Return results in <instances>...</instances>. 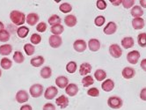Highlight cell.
<instances>
[{
  "mask_svg": "<svg viewBox=\"0 0 146 110\" xmlns=\"http://www.w3.org/2000/svg\"><path fill=\"white\" fill-rule=\"evenodd\" d=\"M26 19L27 16L25 15V13L22 12L17 11V10L12 11L11 13H10V19L16 26L21 27V25H24V23L26 22Z\"/></svg>",
  "mask_w": 146,
  "mask_h": 110,
  "instance_id": "1",
  "label": "cell"
},
{
  "mask_svg": "<svg viewBox=\"0 0 146 110\" xmlns=\"http://www.w3.org/2000/svg\"><path fill=\"white\" fill-rule=\"evenodd\" d=\"M108 105L113 109H119L122 107L123 101L118 96H111L108 99Z\"/></svg>",
  "mask_w": 146,
  "mask_h": 110,
  "instance_id": "2",
  "label": "cell"
},
{
  "mask_svg": "<svg viewBox=\"0 0 146 110\" xmlns=\"http://www.w3.org/2000/svg\"><path fill=\"white\" fill-rule=\"evenodd\" d=\"M29 92H30V95L33 98H39L43 93V86L40 84H35L33 85H31Z\"/></svg>",
  "mask_w": 146,
  "mask_h": 110,
  "instance_id": "3",
  "label": "cell"
},
{
  "mask_svg": "<svg viewBox=\"0 0 146 110\" xmlns=\"http://www.w3.org/2000/svg\"><path fill=\"white\" fill-rule=\"evenodd\" d=\"M49 46L53 48H58L62 44V39L60 35H50L48 38Z\"/></svg>",
  "mask_w": 146,
  "mask_h": 110,
  "instance_id": "4",
  "label": "cell"
},
{
  "mask_svg": "<svg viewBox=\"0 0 146 110\" xmlns=\"http://www.w3.org/2000/svg\"><path fill=\"white\" fill-rule=\"evenodd\" d=\"M109 53L113 58H120L122 56V49L118 44L113 43L109 47Z\"/></svg>",
  "mask_w": 146,
  "mask_h": 110,
  "instance_id": "5",
  "label": "cell"
},
{
  "mask_svg": "<svg viewBox=\"0 0 146 110\" xmlns=\"http://www.w3.org/2000/svg\"><path fill=\"white\" fill-rule=\"evenodd\" d=\"M87 48V44L86 42V41L82 39H78V40H76L73 43V48L75 49V50L78 53H82L84 52Z\"/></svg>",
  "mask_w": 146,
  "mask_h": 110,
  "instance_id": "6",
  "label": "cell"
},
{
  "mask_svg": "<svg viewBox=\"0 0 146 110\" xmlns=\"http://www.w3.org/2000/svg\"><path fill=\"white\" fill-rule=\"evenodd\" d=\"M140 53L137 50H132L127 54V60L128 62L131 64H137L140 59Z\"/></svg>",
  "mask_w": 146,
  "mask_h": 110,
  "instance_id": "7",
  "label": "cell"
},
{
  "mask_svg": "<svg viewBox=\"0 0 146 110\" xmlns=\"http://www.w3.org/2000/svg\"><path fill=\"white\" fill-rule=\"evenodd\" d=\"M15 99H16L17 102L22 104V103L27 102L29 99V94L27 93V91H25V90H20V91L17 92Z\"/></svg>",
  "mask_w": 146,
  "mask_h": 110,
  "instance_id": "8",
  "label": "cell"
},
{
  "mask_svg": "<svg viewBox=\"0 0 146 110\" xmlns=\"http://www.w3.org/2000/svg\"><path fill=\"white\" fill-rule=\"evenodd\" d=\"M57 93H58V89L56 86L51 85L46 89L45 93H44V97L46 99H52L56 98Z\"/></svg>",
  "mask_w": 146,
  "mask_h": 110,
  "instance_id": "9",
  "label": "cell"
},
{
  "mask_svg": "<svg viewBox=\"0 0 146 110\" xmlns=\"http://www.w3.org/2000/svg\"><path fill=\"white\" fill-rule=\"evenodd\" d=\"M117 30V25L115 22L113 21H110L108 23V25L104 27L103 29V32L105 34H108V35H111V34H113L114 33L116 32Z\"/></svg>",
  "mask_w": 146,
  "mask_h": 110,
  "instance_id": "10",
  "label": "cell"
},
{
  "mask_svg": "<svg viewBox=\"0 0 146 110\" xmlns=\"http://www.w3.org/2000/svg\"><path fill=\"white\" fill-rule=\"evenodd\" d=\"M69 99L65 95H60L58 98L56 99V104L62 109H64L69 106Z\"/></svg>",
  "mask_w": 146,
  "mask_h": 110,
  "instance_id": "11",
  "label": "cell"
},
{
  "mask_svg": "<svg viewBox=\"0 0 146 110\" xmlns=\"http://www.w3.org/2000/svg\"><path fill=\"white\" fill-rule=\"evenodd\" d=\"M39 19H40V16L37 13H29V14L27 15L26 22L28 25H30L31 27H32V26H35V25H37L38 24Z\"/></svg>",
  "mask_w": 146,
  "mask_h": 110,
  "instance_id": "12",
  "label": "cell"
},
{
  "mask_svg": "<svg viewBox=\"0 0 146 110\" xmlns=\"http://www.w3.org/2000/svg\"><path fill=\"white\" fill-rule=\"evenodd\" d=\"M100 42L99 41L98 39H95V38H93V39H90L89 40V42H88V48L92 52H96L98 50H100Z\"/></svg>",
  "mask_w": 146,
  "mask_h": 110,
  "instance_id": "13",
  "label": "cell"
},
{
  "mask_svg": "<svg viewBox=\"0 0 146 110\" xmlns=\"http://www.w3.org/2000/svg\"><path fill=\"white\" fill-rule=\"evenodd\" d=\"M56 85L59 88H66L69 85V79L65 76H59L56 78Z\"/></svg>",
  "mask_w": 146,
  "mask_h": 110,
  "instance_id": "14",
  "label": "cell"
},
{
  "mask_svg": "<svg viewBox=\"0 0 146 110\" xmlns=\"http://www.w3.org/2000/svg\"><path fill=\"white\" fill-rule=\"evenodd\" d=\"M101 88L103 91H105V92L113 91L114 88V82L113 81V79L108 78V79H106L105 81H103L101 84Z\"/></svg>",
  "mask_w": 146,
  "mask_h": 110,
  "instance_id": "15",
  "label": "cell"
},
{
  "mask_svg": "<svg viewBox=\"0 0 146 110\" xmlns=\"http://www.w3.org/2000/svg\"><path fill=\"white\" fill-rule=\"evenodd\" d=\"M65 92L67 95L70 97H74L78 93V86L76 84H69L68 86L65 88Z\"/></svg>",
  "mask_w": 146,
  "mask_h": 110,
  "instance_id": "16",
  "label": "cell"
},
{
  "mask_svg": "<svg viewBox=\"0 0 146 110\" xmlns=\"http://www.w3.org/2000/svg\"><path fill=\"white\" fill-rule=\"evenodd\" d=\"M92 72V65L88 63H83L80 64L79 67V74L81 76H87V74L91 73Z\"/></svg>",
  "mask_w": 146,
  "mask_h": 110,
  "instance_id": "17",
  "label": "cell"
},
{
  "mask_svg": "<svg viewBox=\"0 0 146 110\" xmlns=\"http://www.w3.org/2000/svg\"><path fill=\"white\" fill-rule=\"evenodd\" d=\"M121 74H122V77L126 79H130V78H133L135 75V69L131 68V67H125L122 72H121Z\"/></svg>",
  "mask_w": 146,
  "mask_h": 110,
  "instance_id": "18",
  "label": "cell"
},
{
  "mask_svg": "<svg viewBox=\"0 0 146 110\" xmlns=\"http://www.w3.org/2000/svg\"><path fill=\"white\" fill-rule=\"evenodd\" d=\"M77 22H78V19L76 16L73 14H69L64 19V23L69 27H74L77 25Z\"/></svg>",
  "mask_w": 146,
  "mask_h": 110,
  "instance_id": "19",
  "label": "cell"
},
{
  "mask_svg": "<svg viewBox=\"0 0 146 110\" xmlns=\"http://www.w3.org/2000/svg\"><path fill=\"white\" fill-rule=\"evenodd\" d=\"M135 44L134 42V39L130 36H127V37H124L121 40V46L123 48L125 49H129L130 48H133Z\"/></svg>",
  "mask_w": 146,
  "mask_h": 110,
  "instance_id": "20",
  "label": "cell"
},
{
  "mask_svg": "<svg viewBox=\"0 0 146 110\" xmlns=\"http://www.w3.org/2000/svg\"><path fill=\"white\" fill-rule=\"evenodd\" d=\"M45 62V59L42 56H37L33 57L30 60V64L34 67H40L41 65H43Z\"/></svg>",
  "mask_w": 146,
  "mask_h": 110,
  "instance_id": "21",
  "label": "cell"
},
{
  "mask_svg": "<svg viewBox=\"0 0 146 110\" xmlns=\"http://www.w3.org/2000/svg\"><path fill=\"white\" fill-rule=\"evenodd\" d=\"M132 27L135 30H141L144 27V21L143 18H134L132 21Z\"/></svg>",
  "mask_w": 146,
  "mask_h": 110,
  "instance_id": "22",
  "label": "cell"
},
{
  "mask_svg": "<svg viewBox=\"0 0 146 110\" xmlns=\"http://www.w3.org/2000/svg\"><path fill=\"white\" fill-rule=\"evenodd\" d=\"M130 13L134 18H141L143 15V10L139 5H135L131 9Z\"/></svg>",
  "mask_w": 146,
  "mask_h": 110,
  "instance_id": "23",
  "label": "cell"
},
{
  "mask_svg": "<svg viewBox=\"0 0 146 110\" xmlns=\"http://www.w3.org/2000/svg\"><path fill=\"white\" fill-rule=\"evenodd\" d=\"M13 52V46L10 44H4L0 46V55L9 56Z\"/></svg>",
  "mask_w": 146,
  "mask_h": 110,
  "instance_id": "24",
  "label": "cell"
},
{
  "mask_svg": "<svg viewBox=\"0 0 146 110\" xmlns=\"http://www.w3.org/2000/svg\"><path fill=\"white\" fill-rule=\"evenodd\" d=\"M28 34H29V28L27 27L21 26L17 29V34L19 38L24 39L28 35Z\"/></svg>",
  "mask_w": 146,
  "mask_h": 110,
  "instance_id": "25",
  "label": "cell"
},
{
  "mask_svg": "<svg viewBox=\"0 0 146 110\" xmlns=\"http://www.w3.org/2000/svg\"><path fill=\"white\" fill-rule=\"evenodd\" d=\"M40 77L42 78L48 79L52 76V70H51V68L49 66H45V67H43L42 69L40 70Z\"/></svg>",
  "mask_w": 146,
  "mask_h": 110,
  "instance_id": "26",
  "label": "cell"
},
{
  "mask_svg": "<svg viewBox=\"0 0 146 110\" xmlns=\"http://www.w3.org/2000/svg\"><path fill=\"white\" fill-rule=\"evenodd\" d=\"M94 78H96V80L97 81H103V80H105L106 78H107V73L106 72L104 71V70H101V69H99L97 70V71L94 72Z\"/></svg>",
  "mask_w": 146,
  "mask_h": 110,
  "instance_id": "27",
  "label": "cell"
},
{
  "mask_svg": "<svg viewBox=\"0 0 146 110\" xmlns=\"http://www.w3.org/2000/svg\"><path fill=\"white\" fill-rule=\"evenodd\" d=\"M50 31H51V33L53 34L54 35H60V34H62V33H64V26H62L61 24L56 25V26L51 27Z\"/></svg>",
  "mask_w": 146,
  "mask_h": 110,
  "instance_id": "28",
  "label": "cell"
},
{
  "mask_svg": "<svg viewBox=\"0 0 146 110\" xmlns=\"http://www.w3.org/2000/svg\"><path fill=\"white\" fill-rule=\"evenodd\" d=\"M48 22L49 25H51V27H53V26H56V25H59L61 24L62 22V19L61 18L56 15V14H53V15H51L48 19Z\"/></svg>",
  "mask_w": 146,
  "mask_h": 110,
  "instance_id": "29",
  "label": "cell"
},
{
  "mask_svg": "<svg viewBox=\"0 0 146 110\" xmlns=\"http://www.w3.org/2000/svg\"><path fill=\"white\" fill-rule=\"evenodd\" d=\"M0 65H1V67L4 70H9V69H11L12 66H13V61H12V60H10L9 58H7V57H4V58L1 59Z\"/></svg>",
  "mask_w": 146,
  "mask_h": 110,
  "instance_id": "30",
  "label": "cell"
},
{
  "mask_svg": "<svg viewBox=\"0 0 146 110\" xmlns=\"http://www.w3.org/2000/svg\"><path fill=\"white\" fill-rule=\"evenodd\" d=\"M77 69H78V65H77V63L74 61H70L66 64V71H67V72H69L70 74L75 73Z\"/></svg>",
  "mask_w": 146,
  "mask_h": 110,
  "instance_id": "31",
  "label": "cell"
},
{
  "mask_svg": "<svg viewBox=\"0 0 146 110\" xmlns=\"http://www.w3.org/2000/svg\"><path fill=\"white\" fill-rule=\"evenodd\" d=\"M93 83H94V79L90 75L84 77L82 79V85L84 87H89L90 85H93Z\"/></svg>",
  "mask_w": 146,
  "mask_h": 110,
  "instance_id": "32",
  "label": "cell"
},
{
  "mask_svg": "<svg viewBox=\"0 0 146 110\" xmlns=\"http://www.w3.org/2000/svg\"><path fill=\"white\" fill-rule=\"evenodd\" d=\"M59 10L62 13H69L72 11V6L69 3H62L60 5Z\"/></svg>",
  "mask_w": 146,
  "mask_h": 110,
  "instance_id": "33",
  "label": "cell"
},
{
  "mask_svg": "<svg viewBox=\"0 0 146 110\" xmlns=\"http://www.w3.org/2000/svg\"><path fill=\"white\" fill-rule=\"evenodd\" d=\"M13 60L17 64H22L25 61L24 55L21 51H15V53L13 54Z\"/></svg>",
  "mask_w": 146,
  "mask_h": 110,
  "instance_id": "34",
  "label": "cell"
},
{
  "mask_svg": "<svg viewBox=\"0 0 146 110\" xmlns=\"http://www.w3.org/2000/svg\"><path fill=\"white\" fill-rule=\"evenodd\" d=\"M24 51L26 52V54L27 56H32L35 54V48L33 44L31 43H26L24 45Z\"/></svg>",
  "mask_w": 146,
  "mask_h": 110,
  "instance_id": "35",
  "label": "cell"
},
{
  "mask_svg": "<svg viewBox=\"0 0 146 110\" xmlns=\"http://www.w3.org/2000/svg\"><path fill=\"white\" fill-rule=\"evenodd\" d=\"M137 43L142 48H146V33H141L137 36Z\"/></svg>",
  "mask_w": 146,
  "mask_h": 110,
  "instance_id": "36",
  "label": "cell"
},
{
  "mask_svg": "<svg viewBox=\"0 0 146 110\" xmlns=\"http://www.w3.org/2000/svg\"><path fill=\"white\" fill-rule=\"evenodd\" d=\"M10 33L7 31V30L4 29L0 32V42H6L10 40Z\"/></svg>",
  "mask_w": 146,
  "mask_h": 110,
  "instance_id": "37",
  "label": "cell"
},
{
  "mask_svg": "<svg viewBox=\"0 0 146 110\" xmlns=\"http://www.w3.org/2000/svg\"><path fill=\"white\" fill-rule=\"evenodd\" d=\"M30 41L33 45H37L41 42V36L38 34H33L30 37Z\"/></svg>",
  "mask_w": 146,
  "mask_h": 110,
  "instance_id": "38",
  "label": "cell"
},
{
  "mask_svg": "<svg viewBox=\"0 0 146 110\" xmlns=\"http://www.w3.org/2000/svg\"><path fill=\"white\" fill-rule=\"evenodd\" d=\"M106 22V18L102 16V15H99L95 18L94 19V24L97 26V27H101L105 24Z\"/></svg>",
  "mask_w": 146,
  "mask_h": 110,
  "instance_id": "39",
  "label": "cell"
},
{
  "mask_svg": "<svg viewBox=\"0 0 146 110\" xmlns=\"http://www.w3.org/2000/svg\"><path fill=\"white\" fill-rule=\"evenodd\" d=\"M87 94L91 97H98L100 95V91L98 88L92 87V88H90L87 91Z\"/></svg>",
  "mask_w": 146,
  "mask_h": 110,
  "instance_id": "40",
  "label": "cell"
},
{
  "mask_svg": "<svg viewBox=\"0 0 146 110\" xmlns=\"http://www.w3.org/2000/svg\"><path fill=\"white\" fill-rule=\"evenodd\" d=\"M121 4H122L123 7L125 9H129L131 7H134L135 1H134V0H122Z\"/></svg>",
  "mask_w": 146,
  "mask_h": 110,
  "instance_id": "41",
  "label": "cell"
},
{
  "mask_svg": "<svg viewBox=\"0 0 146 110\" xmlns=\"http://www.w3.org/2000/svg\"><path fill=\"white\" fill-rule=\"evenodd\" d=\"M47 27H48V26L45 22H40L36 26V30L40 33H44L47 30Z\"/></svg>",
  "mask_w": 146,
  "mask_h": 110,
  "instance_id": "42",
  "label": "cell"
},
{
  "mask_svg": "<svg viewBox=\"0 0 146 110\" xmlns=\"http://www.w3.org/2000/svg\"><path fill=\"white\" fill-rule=\"evenodd\" d=\"M96 5H97V8L99 10H101V11H103V10H105L107 8V3L106 1H104V0H98V1L96 2Z\"/></svg>",
  "mask_w": 146,
  "mask_h": 110,
  "instance_id": "43",
  "label": "cell"
},
{
  "mask_svg": "<svg viewBox=\"0 0 146 110\" xmlns=\"http://www.w3.org/2000/svg\"><path fill=\"white\" fill-rule=\"evenodd\" d=\"M42 110H56V106L52 103H47L43 106Z\"/></svg>",
  "mask_w": 146,
  "mask_h": 110,
  "instance_id": "44",
  "label": "cell"
},
{
  "mask_svg": "<svg viewBox=\"0 0 146 110\" xmlns=\"http://www.w3.org/2000/svg\"><path fill=\"white\" fill-rule=\"evenodd\" d=\"M140 98L142 101H146V87L145 88H143L141 90V93H140Z\"/></svg>",
  "mask_w": 146,
  "mask_h": 110,
  "instance_id": "45",
  "label": "cell"
},
{
  "mask_svg": "<svg viewBox=\"0 0 146 110\" xmlns=\"http://www.w3.org/2000/svg\"><path fill=\"white\" fill-rule=\"evenodd\" d=\"M140 67L142 68V70H143L144 72H146V58L145 59H143L142 61H141Z\"/></svg>",
  "mask_w": 146,
  "mask_h": 110,
  "instance_id": "46",
  "label": "cell"
},
{
  "mask_svg": "<svg viewBox=\"0 0 146 110\" xmlns=\"http://www.w3.org/2000/svg\"><path fill=\"white\" fill-rule=\"evenodd\" d=\"M20 110H33V108H32V107H31L30 105L25 104V105L21 106V107H20Z\"/></svg>",
  "mask_w": 146,
  "mask_h": 110,
  "instance_id": "47",
  "label": "cell"
},
{
  "mask_svg": "<svg viewBox=\"0 0 146 110\" xmlns=\"http://www.w3.org/2000/svg\"><path fill=\"white\" fill-rule=\"evenodd\" d=\"M121 2H122V0H112L111 1V4L113 5H114V6H118V5H120L121 4Z\"/></svg>",
  "mask_w": 146,
  "mask_h": 110,
  "instance_id": "48",
  "label": "cell"
},
{
  "mask_svg": "<svg viewBox=\"0 0 146 110\" xmlns=\"http://www.w3.org/2000/svg\"><path fill=\"white\" fill-rule=\"evenodd\" d=\"M139 3H140V5H141L142 7L146 8V0H140Z\"/></svg>",
  "mask_w": 146,
  "mask_h": 110,
  "instance_id": "49",
  "label": "cell"
},
{
  "mask_svg": "<svg viewBox=\"0 0 146 110\" xmlns=\"http://www.w3.org/2000/svg\"><path fill=\"white\" fill-rule=\"evenodd\" d=\"M4 29H5V25H4L3 22L0 21V32H1L2 30H4Z\"/></svg>",
  "mask_w": 146,
  "mask_h": 110,
  "instance_id": "50",
  "label": "cell"
},
{
  "mask_svg": "<svg viewBox=\"0 0 146 110\" xmlns=\"http://www.w3.org/2000/svg\"><path fill=\"white\" fill-rule=\"evenodd\" d=\"M2 76V71H1V69H0V78H1Z\"/></svg>",
  "mask_w": 146,
  "mask_h": 110,
  "instance_id": "51",
  "label": "cell"
}]
</instances>
